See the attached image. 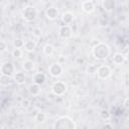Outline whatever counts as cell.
<instances>
[{
    "mask_svg": "<svg viewBox=\"0 0 129 129\" xmlns=\"http://www.w3.org/2000/svg\"><path fill=\"white\" fill-rule=\"evenodd\" d=\"M92 54L97 60H105L111 54V47L106 42H98L92 47Z\"/></svg>",
    "mask_w": 129,
    "mask_h": 129,
    "instance_id": "cell-1",
    "label": "cell"
},
{
    "mask_svg": "<svg viewBox=\"0 0 129 129\" xmlns=\"http://www.w3.org/2000/svg\"><path fill=\"white\" fill-rule=\"evenodd\" d=\"M52 127L54 129H76L77 124L75 123L73 118H71L70 116L63 115V116L58 117L54 121Z\"/></svg>",
    "mask_w": 129,
    "mask_h": 129,
    "instance_id": "cell-2",
    "label": "cell"
},
{
    "mask_svg": "<svg viewBox=\"0 0 129 129\" xmlns=\"http://www.w3.org/2000/svg\"><path fill=\"white\" fill-rule=\"evenodd\" d=\"M37 15H38L37 9L32 5L25 6L21 11V17L26 22H33L37 18Z\"/></svg>",
    "mask_w": 129,
    "mask_h": 129,
    "instance_id": "cell-3",
    "label": "cell"
},
{
    "mask_svg": "<svg viewBox=\"0 0 129 129\" xmlns=\"http://www.w3.org/2000/svg\"><path fill=\"white\" fill-rule=\"evenodd\" d=\"M68 91V86L64 82L62 81H56L52 84L51 86V93L55 97H60L63 96Z\"/></svg>",
    "mask_w": 129,
    "mask_h": 129,
    "instance_id": "cell-4",
    "label": "cell"
},
{
    "mask_svg": "<svg viewBox=\"0 0 129 129\" xmlns=\"http://www.w3.org/2000/svg\"><path fill=\"white\" fill-rule=\"evenodd\" d=\"M15 74V66L12 61L6 60L0 66V75H5L8 77H13Z\"/></svg>",
    "mask_w": 129,
    "mask_h": 129,
    "instance_id": "cell-5",
    "label": "cell"
},
{
    "mask_svg": "<svg viewBox=\"0 0 129 129\" xmlns=\"http://www.w3.org/2000/svg\"><path fill=\"white\" fill-rule=\"evenodd\" d=\"M112 73H113L112 69L107 64H102L99 68H97V70H96L97 77L100 80H108L112 76Z\"/></svg>",
    "mask_w": 129,
    "mask_h": 129,
    "instance_id": "cell-6",
    "label": "cell"
},
{
    "mask_svg": "<svg viewBox=\"0 0 129 129\" xmlns=\"http://www.w3.org/2000/svg\"><path fill=\"white\" fill-rule=\"evenodd\" d=\"M48 74L52 78H58L63 74V67L59 62H52L48 67Z\"/></svg>",
    "mask_w": 129,
    "mask_h": 129,
    "instance_id": "cell-7",
    "label": "cell"
},
{
    "mask_svg": "<svg viewBox=\"0 0 129 129\" xmlns=\"http://www.w3.org/2000/svg\"><path fill=\"white\" fill-rule=\"evenodd\" d=\"M58 35L61 39H69L72 37L73 35V30H72V27L69 25V24H63L59 27V30H58Z\"/></svg>",
    "mask_w": 129,
    "mask_h": 129,
    "instance_id": "cell-8",
    "label": "cell"
},
{
    "mask_svg": "<svg viewBox=\"0 0 129 129\" xmlns=\"http://www.w3.org/2000/svg\"><path fill=\"white\" fill-rule=\"evenodd\" d=\"M46 75L44 73H41V72H36L33 74L32 76V83H35L39 86H42L45 84L46 82Z\"/></svg>",
    "mask_w": 129,
    "mask_h": 129,
    "instance_id": "cell-9",
    "label": "cell"
},
{
    "mask_svg": "<svg viewBox=\"0 0 129 129\" xmlns=\"http://www.w3.org/2000/svg\"><path fill=\"white\" fill-rule=\"evenodd\" d=\"M45 17L47 18V19H49V20H54V19H56L57 17H58V15H59V12H58V9L56 8V7H53V6H51V7H48L46 10H45Z\"/></svg>",
    "mask_w": 129,
    "mask_h": 129,
    "instance_id": "cell-10",
    "label": "cell"
},
{
    "mask_svg": "<svg viewBox=\"0 0 129 129\" xmlns=\"http://www.w3.org/2000/svg\"><path fill=\"white\" fill-rule=\"evenodd\" d=\"M95 8H96L95 3L90 1V0H86L82 3V10H83V12H85L87 14L93 13L95 11Z\"/></svg>",
    "mask_w": 129,
    "mask_h": 129,
    "instance_id": "cell-11",
    "label": "cell"
},
{
    "mask_svg": "<svg viewBox=\"0 0 129 129\" xmlns=\"http://www.w3.org/2000/svg\"><path fill=\"white\" fill-rule=\"evenodd\" d=\"M126 59H127L126 55L123 54L122 52H115L113 57H112V61L116 66H122L126 61Z\"/></svg>",
    "mask_w": 129,
    "mask_h": 129,
    "instance_id": "cell-12",
    "label": "cell"
},
{
    "mask_svg": "<svg viewBox=\"0 0 129 129\" xmlns=\"http://www.w3.org/2000/svg\"><path fill=\"white\" fill-rule=\"evenodd\" d=\"M12 80L14 83L18 84V85H23L26 82V76L24 72H15V74L12 77Z\"/></svg>",
    "mask_w": 129,
    "mask_h": 129,
    "instance_id": "cell-13",
    "label": "cell"
},
{
    "mask_svg": "<svg viewBox=\"0 0 129 129\" xmlns=\"http://www.w3.org/2000/svg\"><path fill=\"white\" fill-rule=\"evenodd\" d=\"M102 8L107 12H112L116 8V1L115 0H103Z\"/></svg>",
    "mask_w": 129,
    "mask_h": 129,
    "instance_id": "cell-14",
    "label": "cell"
},
{
    "mask_svg": "<svg viewBox=\"0 0 129 129\" xmlns=\"http://www.w3.org/2000/svg\"><path fill=\"white\" fill-rule=\"evenodd\" d=\"M74 18H75V15L71 11H66L60 16V20L62 21L63 24H71L74 21Z\"/></svg>",
    "mask_w": 129,
    "mask_h": 129,
    "instance_id": "cell-15",
    "label": "cell"
},
{
    "mask_svg": "<svg viewBox=\"0 0 129 129\" xmlns=\"http://www.w3.org/2000/svg\"><path fill=\"white\" fill-rule=\"evenodd\" d=\"M36 46H37V43L35 40H32V39H28L26 41H24V50L27 51V52H32L36 49Z\"/></svg>",
    "mask_w": 129,
    "mask_h": 129,
    "instance_id": "cell-16",
    "label": "cell"
},
{
    "mask_svg": "<svg viewBox=\"0 0 129 129\" xmlns=\"http://www.w3.org/2000/svg\"><path fill=\"white\" fill-rule=\"evenodd\" d=\"M40 87H41V86H39V85H37V84H35V83L30 84V85L28 86V92H29V94H30L31 96H34V97L38 96V95L41 93V88H40Z\"/></svg>",
    "mask_w": 129,
    "mask_h": 129,
    "instance_id": "cell-17",
    "label": "cell"
},
{
    "mask_svg": "<svg viewBox=\"0 0 129 129\" xmlns=\"http://www.w3.org/2000/svg\"><path fill=\"white\" fill-rule=\"evenodd\" d=\"M22 68H23L24 72H31V71L34 70L35 63H34V61L31 60V59H26V60H24V61L22 62Z\"/></svg>",
    "mask_w": 129,
    "mask_h": 129,
    "instance_id": "cell-18",
    "label": "cell"
},
{
    "mask_svg": "<svg viewBox=\"0 0 129 129\" xmlns=\"http://www.w3.org/2000/svg\"><path fill=\"white\" fill-rule=\"evenodd\" d=\"M13 82L12 80V77H8V76H5V75H0V85L1 86H9L11 83Z\"/></svg>",
    "mask_w": 129,
    "mask_h": 129,
    "instance_id": "cell-19",
    "label": "cell"
},
{
    "mask_svg": "<svg viewBox=\"0 0 129 129\" xmlns=\"http://www.w3.org/2000/svg\"><path fill=\"white\" fill-rule=\"evenodd\" d=\"M42 50H43V53L45 55H48L49 56V55H52L54 53V46L52 44H50V43H46L43 46Z\"/></svg>",
    "mask_w": 129,
    "mask_h": 129,
    "instance_id": "cell-20",
    "label": "cell"
},
{
    "mask_svg": "<svg viewBox=\"0 0 129 129\" xmlns=\"http://www.w3.org/2000/svg\"><path fill=\"white\" fill-rule=\"evenodd\" d=\"M46 118H47V116H46V114L43 113V112H38V113H36L35 116H34V120H35L37 123H43L44 121H46Z\"/></svg>",
    "mask_w": 129,
    "mask_h": 129,
    "instance_id": "cell-21",
    "label": "cell"
},
{
    "mask_svg": "<svg viewBox=\"0 0 129 129\" xmlns=\"http://www.w3.org/2000/svg\"><path fill=\"white\" fill-rule=\"evenodd\" d=\"M111 116H112V114H111L110 111L107 110V109H103V110L100 112V118H101L102 120H104V121L110 120V119H111Z\"/></svg>",
    "mask_w": 129,
    "mask_h": 129,
    "instance_id": "cell-22",
    "label": "cell"
},
{
    "mask_svg": "<svg viewBox=\"0 0 129 129\" xmlns=\"http://www.w3.org/2000/svg\"><path fill=\"white\" fill-rule=\"evenodd\" d=\"M13 46L14 48H22L24 46V40L21 38H15L13 40Z\"/></svg>",
    "mask_w": 129,
    "mask_h": 129,
    "instance_id": "cell-23",
    "label": "cell"
},
{
    "mask_svg": "<svg viewBox=\"0 0 129 129\" xmlns=\"http://www.w3.org/2000/svg\"><path fill=\"white\" fill-rule=\"evenodd\" d=\"M11 54H12V56H13L14 58H20V57H22V55H23V51H22L21 48H14V49L12 50Z\"/></svg>",
    "mask_w": 129,
    "mask_h": 129,
    "instance_id": "cell-24",
    "label": "cell"
},
{
    "mask_svg": "<svg viewBox=\"0 0 129 129\" xmlns=\"http://www.w3.org/2000/svg\"><path fill=\"white\" fill-rule=\"evenodd\" d=\"M21 107L22 108H24V109H27V108H29L30 107V105H31V101L29 100V99H27V98H24L22 101H21Z\"/></svg>",
    "mask_w": 129,
    "mask_h": 129,
    "instance_id": "cell-25",
    "label": "cell"
},
{
    "mask_svg": "<svg viewBox=\"0 0 129 129\" xmlns=\"http://www.w3.org/2000/svg\"><path fill=\"white\" fill-rule=\"evenodd\" d=\"M7 50V43L4 40H0V53L5 52Z\"/></svg>",
    "mask_w": 129,
    "mask_h": 129,
    "instance_id": "cell-26",
    "label": "cell"
},
{
    "mask_svg": "<svg viewBox=\"0 0 129 129\" xmlns=\"http://www.w3.org/2000/svg\"><path fill=\"white\" fill-rule=\"evenodd\" d=\"M96 70H97V68L94 64H89L88 68H87V73L88 74H95Z\"/></svg>",
    "mask_w": 129,
    "mask_h": 129,
    "instance_id": "cell-27",
    "label": "cell"
},
{
    "mask_svg": "<svg viewBox=\"0 0 129 129\" xmlns=\"http://www.w3.org/2000/svg\"><path fill=\"white\" fill-rule=\"evenodd\" d=\"M32 32H33V35L36 36V37H39V36L41 35V30H40L39 28H34V29L32 30Z\"/></svg>",
    "mask_w": 129,
    "mask_h": 129,
    "instance_id": "cell-28",
    "label": "cell"
},
{
    "mask_svg": "<svg viewBox=\"0 0 129 129\" xmlns=\"http://www.w3.org/2000/svg\"><path fill=\"white\" fill-rule=\"evenodd\" d=\"M123 105H124V108H125V109H129V98L126 97V98L124 99Z\"/></svg>",
    "mask_w": 129,
    "mask_h": 129,
    "instance_id": "cell-29",
    "label": "cell"
},
{
    "mask_svg": "<svg viewBox=\"0 0 129 129\" xmlns=\"http://www.w3.org/2000/svg\"><path fill=\"white\" fill-rule=\"evenodd\" d=\"M103 128H109V129H113L114 128V125L111 124V123H105L103 125Z\"/></svg>",
    "mask_w": 129,
    "mask_h": 129,
    "instance_id": "cell-30",
    "label": "cell"
},
{
    "mask_svg": "<svg viewBox=\"0 0 129 129\" xmlns=\"http://www.w3.org/2000/svg\"><path fill=\"white\" fill-rule=\"evenodd\" d=\"M62 56H63V55H59V57H58V61H57V62L60 63L61 60H66V57H62Z\"/></svg>",
    "mask_w": 129,
    "mask_h": 129,
    "instance_id": "cell-31",
    "label": "cell"
},
{
    "mask_svg": "<svg viewBox=\"0 0 129 129\" xmlns=\"http://www.w3.org/2000/svg\"><path fill=\"white\" fill-rule=\"evenodd\" d=\"M2 30H3V23L0 21V32H1Z\"/></svg>",
    "mask_w": 129,
    "mask_h": 129,
    "instance_id": "cell-32",
    "label": "cell"
},
{
    "mask_svg": "<svg viewBox=\"0 0 129 129\" xmlns=\"http://www.w3.org/2000/svg\"><path fill=\"white\" fill-rule=\"evenodd\" d=\"M90 1H92V2H94V3H95V2L97 1V0H90Z\"/></svg>",
    "mask_w": 129,
    "mask_h": 129,
    "instance_id": "cell-33",
    "label": "cell"
}]
</instances>
